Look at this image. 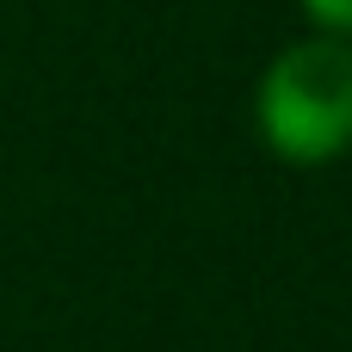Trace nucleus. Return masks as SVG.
Wrapping results in <instances>:
<instances>
[{"mask_svg":"<svg viewBox=\"0 0 352 352\" xmlns=\"http://www.w3.org/2000/svg\"><path fill=\"white\" fill-rule=\"evenodd\" d=\"M260 136L291 167H328L352 148V43L303 37L260 74Z\"/></svg>","mask_w":352,"mask_h":352,"instance_id":"obj_1","label":"nucleus"},{"mask_svg":"<svg viewBox=\"0 0 352 352\" xmlns=\"http://www.w3.org/2000/svg\"><path fill=\"white\" fill-rule=\"evenodd\" d=\"M297 6L316 25V37H346L352 43V0H297Z\"/></svg>","mask_w":352,"mask_h":352,"instance_id":"obj_2","label":"nucleus"}]
</instances>
